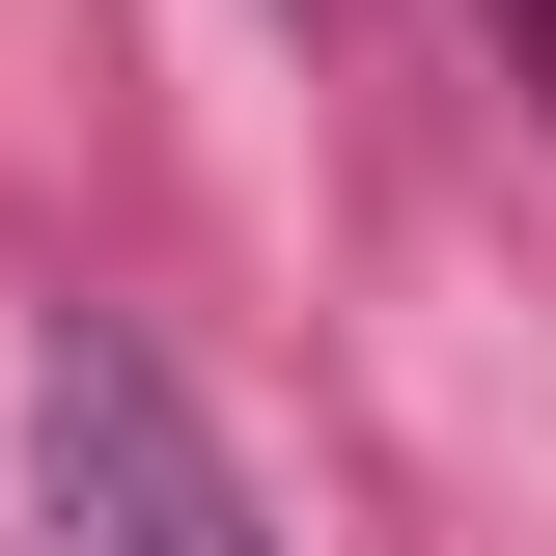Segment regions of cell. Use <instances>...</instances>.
<instances>
[{
  "label": "cell",
  "instance_id": "1",
  "mask_svg": "<svg viewBox=\"0 0 556 556\" xmlns=\"http://www.w3.org/2000/svg\"><path fill=\"white\" fill-rule=\"evenodd\" d=\"M28 501H56V556H278L251 473L195 445V390H167L139 334H84V306L28 334Z\"/></svg>",
  "mask_w": 556,
  "mask_h": 556
}]
</instances>
